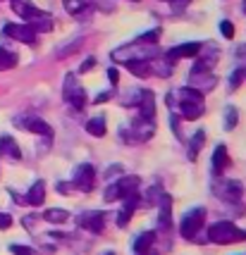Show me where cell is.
<instances>
[{"instance_id": "obj_44", "label": "cell", "mask_w": 246, "mask_h": 255, "mask_svg": "<svg viewBox=\"0 0 246 255\" xmlns=\"http://www.w3.org/2000/svg\"><path fill=\"white\" fill-rule=\"evenodd\" d=\"M244 12H246V0H244Z\"/></svg>"}, {"instance_id": "obj_32", "label": "cell", "mask_w": 246, "mask_h": 255, "mask_svg": "<svg viewBox=\"0 0 246 255\" xmlns=\"http://www.w3.org/2000/svg\"><path fill=\"white\" fill-rule=\"evenodd\" d=\"M158 38H160V29H151V31H146L139 36V41L136 43H156Z\"/></svg>"}, {"instance_id": "obj_19", "label": "cell", "mask_w": 246, "mask_h": 255, "mask_svg": "<svg viewBox=\"0 0 246 255\" xmlns=\"http://www.w3.org/2000/svg\"><path fill=\"white\" fill-rule=\"evenodd\" d=\"M156 244V232H144L141 236H136L134 241V253L141 255V253H148L151 248Z\"/></svg>"}, {"instance_id": "obj_14", "label": "cell", "mask_w": 246, "mask_h": 255, "mask_svg": "<svg viewBox=\"0 0 246 255\" xmlns=\"http://www.w3.org/2000/svg\"><path fill=\"white\" fill-rule=\"evenodd\" d=\"M201 48L203 45L201 43H182V45H175L172 50L168 53V57L170 60H182V57H196L199 53H201Z\"/></svg>"}, {"instance_id": "obj_15", "label": "cell", "mask_w": 246, "mask_h": 255, "mask_svg": "<svg viewBox=\"0 0 246 255\" xmlns=\"http://www.w3.org/2000/svg\"><path fill=\"white\" fill-rule=\"evenodd\" d=\"M215 84H218V79L213 77L211 72H201V74H191V89L201 91V93H206V91L215 89Z\"/></svg>"}, {"instance_id": "obj_20", "label": "cell", "mask_w": 246, "mask_h": 255, "mask_svg": "<svg viewBox=\"0 0 246 255\" xmlns=\"http://www.w3.org/2000/svg\"><path fill=\"white\" fill-rule=\"evenodd\" d=\"M81 45H84V38H81V36H79V38H74V41H67V43H62L60 48H57L55 57H57V60H65V57L79 53V50H81Z\"/></svg>"}, {"instance_id": "obj_9", "label": "cell", "mask_w": 246, "mask_h": 255, "mask_svg": "<svg viewBox=\"0 0 246 255\" xmlns=\"http://www.w3.org/2000/svg\"><path fill=\"white\" fill-rule=\"evenodd\" d=\"M139 203H141L139 193H129L127 198H122V208L117 212V227H127V222L132 220L134 210L139 208Z\"/></svg>"}, {"instance_id": "obj_11", "label": "cell", "mask_w": 246, "mask_h": 255, "mask_svg": "<svg viewBox=\"0 0 246 255\" xmlns=\"http://www.w3.org/2000/svg\"><path fill=\"white\" fill-rule=\"evenodd\" d=\"M218 196H223L225 200H230V203H237V200H242V193H244V186H242V181H235V179H227L220 184V189H215Z\"/></svg>"}, {"instance_id": "obj_29", "label": "cell", "mask_w": 246, "mask_h": 255, "mask_svg": "<svg viewBox=\"0 0 246 255\" xmlns=\"http://www.w3.org/2000/svg\"><path fill=\"white\" fill-rule=\"evenodd\" d=\"M14 65H17V53H12L7 48H0V72L12 69Z\"/></svg>"}, {"instance_id": "obj_4", "label": "cell", "mask_w": 246, "mask_h": 255, "mask_svg": "<svg viewBox=\"0 0 246 255\" xmlns=\"http://www.w3.org/2000/svg\"><path fill=\"white\" fill-rule=\"evenodd\" d=\"M65 100H67L77 112H81L86 108V93H84V89L79 86L77 74H72V72L65 77Z\"/></svg>"}, {"instance_id": "obj_31", "label": "cell", "mask_w": 246, "mask_h": 255, "mask_svg": "<svg viewBox=\"0 0 246 255\" xmlns=\"http://www.w3.org/2000/svg\"><path fill=\"white\" fill-rule=\"evenodd\" d=\"M237 120H239L237 108H227V110H225V129H227V131H232V129L237 127Z\"/></svg>"}, {"instance_id": "obj_7", "label": "cell", "mask_w": 246, "mask_h": 255, "mask_svg": "<svg viewBox=\"0 0 246 255\" xmlns=\"http://www.w3.org/2000/svg\"><path fill=\"white\" fill-rule=\"evenodd\" d=\"M199 60H196V65L191 67V74H201V72H211L213 67L218 65V60H220V53H218V48L215 45H206L201 48V53H199Z\"/></svg>"}, {"instance_id": "obj_45", "label": "cell", "mask_w": 246, "mask_h": 255, "mask_svg": "<svg viewBox=\"0 0 246 255\" xmlns=\"http://www.w3.org/2000/svg\"><path fill=\"white\" fill-rule=\"evenodd\" d=\"M132 2H136V0H132Z\"/></svg>"}, {"instance_id": "obj_43", "label": "cell", "mask_w": 246, "mask_h": 255, "mask_svg": "<svg viewBox=\"0 0 246 255\" xmlns=\"http://www.w3.org/2000/svg\"><path fill=\"white\" fill-rule=\"evenodd\" d=\"M141 255H153V253H151V251H148V253H141Z\"/></svg>"}, {"instance_id": "obj_38", "label": "cell", "mask_w": 246, "mask_h": 255, "mask_svg": "<svg viewBox=\"0 0 246 255\" xmlns=\"http://www.w3.org/2000/svg\"><path fill=\"white\" fill-rule=\"evenodd\" d=\"M110 98H112V93L110 91H105V93H101V96H96L93 103H96V105H101V103H105V100H110Z\"/></svg>"}, {"instance_id": "obj_10", "label": "cell", "mask_w": 246, "mask_h": 255, "mask_svg": "<svg viewBox=\"0 0 246 255\" xmlns=\"http://www.w3.org/2000/svg\"><path fill=\"white\" fill-rule=\"evenodd\" d=\"M79 224H81L84 229L93 232V234H101L103 227H105V212H101V210L84 212V215L79 217Z\"/></svg>"}, {"instance_id": "obj_24", "label": "cell", "mask_w": 246, "mask_h": 255, "mask_svg": "<svg viewBox=\"0 0 246 255\" xmlns=\"http://www.w3.org/2000/svg\"><path fill=\"white\" fill-rule=\"evenodd\" d=\"M203 141H206V131L199 129L189 141V160H196V157H199V153H201V148H203Z\"/></svg>"}, {"instance_id": "obj_27", "label": "cell", "mask_w": 246, "mask_h": 255, "mask_svg": "<svg viewBox=\"0 0 246 255\" xmlns=\"http://www.w3.org/2000/svg\"><path fill=\"white\" fill-rule=\"evenodd\" d=\"M172 222V205H170V196H160V227L168 229Z\"/></svg>"}, {"instance_id": "obj_25", "label": "cell", "mask_w": 246, "mask_h": 255, "mask_svg": "<svg viewBox=\"0 0 246 255\" xmlns=\"http://www.w3.org/2000/svg\"><path fill=\"white\" fill-rule=\"evenodd\" d=\"M172 65H175V60H170V57H158L151 62V69L158 72L160 77H170L172 74Z\"/></svg>"}, {"instance_id": "obj_17", "label": "cell", "mask_w": 246, "mask_h": 255, "mask_svg": "<svg viewBox=\"0 0 246 255\" xmlns=\"http://www.w3.org/2000/svg\"><path fill=\"white\" fill-rule=\"evenodd\" d=\"M0 153L5 157H10V160H19L22 157V150H19V145H17V141L12 136H0Z\"/></svg>"}, {"instance_id": "obj_35", "label": "cell", "mask_w": 246, "mask_h": 255, "mask_svg": "<svg viewBox=\"0 0 246 255\" xmlns=\"http://www.w3.org/2000/svg\"><path fill=\"white\" fill-rule=\"evenodd\" d=\"M10 227H12V215L0 212V229H10Z\"/></svg>"}, {"instance_id": "obj_26", "label": "cell", "mask_w": 246, "mask_h": 255, "mask_svg": "<svg viewBox=\"0 0 246 255\" xmlns=\"http://www.w3.org/2000/svg\"><path fill=\"white\" fill-rule=\"evenodd\" d=\"M43 220L45 222H50V224H62V222H67L69 220V212L62 210V208H50V210L43 212Z\"/></svg>"}, {"instance_id": "obj_13", "label": "cell", "mask_w": 246, "mask_h": 255, "mask_svg": "<svg viewBox=\"0 0 246 255\" xmlns=\"http://www.w3.org/2000/svg\"><path fill=\"white\" fill-rule=\"evenodd\" d=\"M17 124H22L26 131H34V133H41V136H53V129L43 122V120H38V117H19Z\"/></svg>"}, {"instance_id": "obj_42", "label": "cell", "mask_w": 246, "mask_h": 255, "mask_svg": "<svg viewBox=\"0 0 246 255\" xmlns=\"http://www.w3.org/2000/svg\"><path fill=\"white\" fill-rule=\"evenodd\" d=\"M237 53H239V57H244V60H246V45H242V48H239Z\"/></svg>"}, {"instance_id": "obj_33", "label": "cell", "mask_w": 246, "mask_h": 255, "mask_svg": "<svg viewBox=\"0 0 246 255\" xmlns=\"http://www.w3.org/2000/svg\"><path fill=\"white\" fill-rule=\"evenodd\" d=\"M220 33H223L227 41H232V38H235V24L223 19V22H220Z\"/></svg>"}, {"instance_id": "obj_28", "label": "cell", "mask_w": 246, "mask_h": 255, "mask_svg": "<svg viewBox=\"0 0 246 255\" xmlns=\"http://www.w3.org/2000/svg\"><path fill=\"white\" fill-rule=\"evenodd\" d=\"M86 131H89L91 136H96V138L105 136V117H93V120H89V122H86Z\"/></svg>"}, {"instance_id": "obj_5", "label": "cell", "mask_w": 246, "mask_h": 255, "mask_svg": "<svg viewBox=\"0 0 246 255\" xmlns=\"http://www.w3.org/2000/svg\"><path fill=\"white\" fill-rule=\"evenodd\" d=\"M10 5H12V10L17 12L24 22L31 24V26H36L38 22H45V19H48V14H45L43 10H38L34 2H29V0H10Z\"/></svg>"}, {"instance_id": "obj_30", "label": "cell", "mask_w": 246, "mask_h": 255, "mask_svg": "<svg viewBox=\"0 0 246 255\" xmlns=\"http://www.w3.org/2000/svg\"><path fill=\"white\" fill-rule=\"evenodd\" d=\"M244 79H246V69L244 67H237L235 72H232V77H230V89L232 91L239 89V86L244 84Z\"/></svg>"}, {"instance_id": "obj_22", "label": "cell", "mask_w": 246, "mask_h": 255, "mask_svg": "<svg viewBox=\"0 0 246 255\" xmlns=\"http://www.w3.org/2000/svg\"><path fill=\"white\" fill-rule=\"evenodd\" d=\"M179 103H191V105H203V93L191 86L179 89Z\"/></svg>"}, {"instance_id": "obj_3", "label": "cell", "mask_w": 246, "mask_h": 255, "mask_svg": "<svg viewBox=\"0 0 246 255\" xmlns=\"http://www.w3.org/2000/svg\"><path fill=\"white\" fill-rule=\"evenodd\" d=\"M203 220H206V208H194V210H189L184 217H182L179 234H182L187 241H194V239H196V234L201 232Z\"/></svg>"}, {"instance_id": "obj_37", "label": "cell", "mask_w": 246, "mask_h": 255, "mask_svg": "<svg viewBox=\"0 0 246 255\" xmlns=\"http://www.w3.org/2000/svg\"><path fill=\"white\" fill-rule=\"evenodd\" d=\"M108 79H110L112 86H117V81H120V74H117V69H115V67H110V69H108Z\"/></svg>"}, {"instance_id": "obj_8", "label": "cell", "mask_w": 246, "mask_h": 255, "mask_svg": "<svg viewBox=\"0 0 246 255\" xmlns=\"http://www.w3.org/2000/svg\"><path fill=\"white\" fill-rule=\"evenodd\" d=\"M72 184H74L79 191H84V193L93 191V184H96V169H93L91 165H79L77 172H74V177H72Z\"/></svg>"}, {"instance_id": "obj_41", "label": "cell", "mask_w": 246, "mask_h": 255, "mask_svg": "<svg viewBox=\"0 0 246 255\" xmlns=\"http://www.w3.org/2000/svg\"><path fill=\"white\" fill-rule=\"evenodd\" d=\"M57 191H60V193H69L72 189H67V184H57Z\"/></svg>"}, {"instance_id": "obj_1", "label": "cell", "mask_w": 246, "mask_h": 255, "mask_svg": "<svg viewBox=\"0 0 246 255\" xmlns=\"http://www.w3.org/2000/svg\"><path fill=\"white\" fill-rule=\"evenodd\" d=\"M208 241L220 246L239 244V241H246V232L232 222H215L208 227Z\"/></svg>"}, {"instance_id": "obj_23", "label": "cell", "mask_w": 246, "mask_h": 255, "mask_svg": "<svg viewBox=\"0 0 246 255\" xmlns=\"http://www.w3.org/2000/svg\"><path fill=\"white\" fill-rule=\"evenodd\" d=\"M179 115L184 117V120H189V122H194V120H199L203 115V105H191V103H179Z\"/></svg>"}, {"instance_id": "obj_36", "label": "cell", "mask_w": 246, "mask_h": 255, "mask_svg": "<svg viewBox=\"0 0 246 255\" xmlns=\"http://www.w3.org/2000/svg\"><path fill=\"white\" fill-rule=\"evenodd\" d=\"M168 2L172 5V10H175V12H182V10H184V5H189L191 0H168Z\"/></svg>"}, {"instance_id": "obj_12", "label": "cell", "mask_w": 246, "mask_h": 255, "mask_svg": "<svg viewBox=\"0 0 246 255\" xmlns=\"http://www.w3.org/2000/svg\"><path fill=\"white\" fill-rule=\"evenodd\" d=\"M230 165H232V160H230V153H227V145H218L215 153H213V174L220 177Z\"/></svg>"}, {"instance_id": "obj_16", "label": "cell", "mask_w": 246, "mask_h": 255, "mask_svg": "<svg viewBox=\"0 0 246 255\" xmlns=\"http://www.w3.org/2000/svg\"><path fill=\"white\" fill-rule=\"evenodd\" d=\"M127 65V72H132L134 77L139 79H146V77H151V62H146V57H136V60H127L124 62Z\"/></svg>"}, {"instance_id": "obj_2", "label": "cell", "mask_w": 246, "mask_h": 255, "mask_svg": "<svg viewBox=\"0 0 246 255\" xmlns=\"http://www.w3.org/2000/svg\"><path fill=\"white\" fill-rule=\"evenodd\" d=\"M141 186V179L139 177H122L120 181H112L110 186L105 189V200L108 203H115V200L127 198L129 193H136Z\"/></svg>"}, {"instance_id": "obj_21", "label": "cell", "mask_w": 246, "mask_h": 255, "mask_svg": "<svg viewBox=\"0 0 246 255\" xmlns=\"http://www.w3.org/2000/svg\"><path fill=\"white\" fill-rule=\"evenodd\" d=\"M43 200H45V184L43 181H36L34 186L29 189V193H26V203L29 205H43Z\"/></svg>"}, {"instance_id": "obj_34", "label": "cell", "mask_w": 246, "mask_h": 255, "mask_svg": "<svg viewBox=\"0 0 246 255\" xmlns=\"http://www.w3.org/2000/svg\"><path fill=\"white\" fill-rule=\"evenodd\" d=\"M10 253H12V255H36V251H34V248H29V246L12 244V246H10Z\"/></svg>"}, {"instance_id": "obj_18", "label": "cell", "mask_w": 246, "mask_h": 255, "mask_svg": "<svg viewBox=\"0 0 246 255\" xmlns=\"http://www.w3.org/2000/svg\"><path fill=\"white\" fill-rule=\"evenodd\" d=\"M139 110H141V117H146V120H153V117H156V98H153L151 91H144V93H141Z\"/></svg>"}, {"instance_id": "obj_6", "label": "cell", "mask_w": 246, "mask_h": 255, "mask_svg": "<svg viewBox=\"0 0 246 255\" xmlns=\"http://www.w3.org/2000/svg\"><path fill=\"white\" fill-rule=\"evenodd\" d=\"M2 33L14 38V41H19V43H26V45L36 43V29L31 24H5Z\"/></svg>"}, {"instance_id": "obj_40", "label": "cell", "mask_w": 246, "mask_h": 255, "mask_svg": "<svg viewBox=\"0 0 246 255\" xmlns=\"http://www.w3.org/2000/svg\"><path fill=\"white\" fill-rule=\"evenodd\" d=\"M93 65H96V60H93V57H89V60H84V65H81V69H79V72H89Z\"/></svg>"}, {"instance_id": "obj_39", "label": "cell", "mask_w": 246, "mask_h": 255, "mask_svg": "<svg viewBox=\"0 0 246 255\" xmlns=\"http://www.w3.org/2000/svg\"><path fill=\"white\" fill-rule=\"evenodd\" d=\"M170 124H172V131H175V136H179V117H177V115H172V117H170Z\"/></svg>"}]
</instances>
